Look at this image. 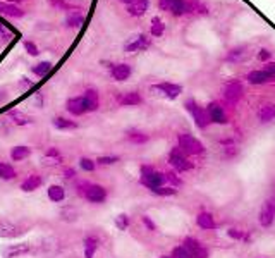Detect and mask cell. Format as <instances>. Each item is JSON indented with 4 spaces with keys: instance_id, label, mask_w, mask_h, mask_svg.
<instances>
[{
    "instance_id": "1",
    "label": "cell",
    "mask_w": 275,
    "mask_h": 258,
    "mask_svg": "<svg viewBox=\"0 0 275 258\" xmlns=\"http://www.w3.org/2000/svg\"><path fill=\"white\" fill-rule=\"evenodd\" d=\"M141 172V177H140V182L143 184L145 187L148 190H153V187H160L167 182V177H165V172H160L156 171L153 166H141L140 169Z\"/></svg>"
},
{
    "instance_id": "2",
    "label": "cell",
    "mask_w": 275,
    "mask_h": 258,
    "mask_svg": "<svg viewBox=\"0 0 275 258\" xmlns=\"http://www.w3.org/2000/svg\"><path fill=\"white\" fill-rule=\"evenodd\" d=\"M177 147L179 150L186 155H201L205 153V145H203L201 142H198L194 136L188 134V133H181L177 134Z\"/></svg>"
},
{
    "instance_id": "3",
    "label": "cell",
    "mask_w": 275,
    "mask_h": 258,
    "mask_svg": "<svg viewBox=\"0 0 275 258\" xmlns=\"http://www.w3.org/2000/svg\"><path fill=\"white\" fill-rule=\"evenodd\" d=\"M158 9L172 14L175 17H181L191 14V2H188V0H158Z\"/></svg>"
},
{
    "instance_id": "4",
    "label": "cell",
    "mask_w": 275,
    "mask_h": 258,
    "mask_svg": "<svg viewBox=\"0 0 275 258\" xmlns=\"http://www.w3.org/2000/svg\"><path fill=\"white\" fill-rule=\"evenodd\" d=\"M184 107H186V110L193 115L194 124H196L198 129H207L208 128V124H210V119H208L207 109H203V107L198 105L194 98H188L186 103H184Z\"/></svg>"
},
{
    "instance_id": "5",
    "label": "cell",
    "mask_w": 275,
    "mask_h": 258,
    "mask_svg": "<svg viewBox=\"0 0 275 258\" xmlns=\"http://www.w3.org/2000/svg\"><path fill=\"white\" fill-rule=\"evenodd\" d=\"M243 93H244V88L239 79H229V81L224 84V100L227 103H231V105L239 103V100L243 98Z\"/></svg>"
},
{
    "instance_id": "6",
    "label": "cell",
    "mask_w": 275,
    "mask_h": 258,
    "mask_svg": "<svg viewBox=\"0 0 275 258\" xmlns=\"http://www.w3.org/2000/svg\"><path fill=\"white\" fill-rule=\"evenodd\" d=\"M83 198L93 205H102V203H105L108 198V191L105 186L89 182L86 191H84V195H83Z\"/></svg>"
},
{
    "instance_id": "7",
    "label": "cell",
    "mask_w": 275,
    "mask_h": 258,
    "mask_svg": "<svg viewBox=\"0 0 275 258\" xmlns=\"http://www.w3.org/2000/svg\"><path fill=\"white\" fill-rule=\"evenodd\" d=\"M151 45V38L145 33H138V35H132L131 38H127L124 43V52L127 54H132V52H145L148 50Z\"/></svg>"
},
{
    "instance_id": "8",
    "label": "cell",
    "mask_w": 275,
    "mask_h": 258,
    "mask_svg": "<svg viewBox=\"0 0 275 258\" xmlns=\"http://www.w3.org/2000/svg\"><path fill=\"white\" fill-rule=\"evenodd\" d=\"M169 163L174 167L175 172H188V171H191V169L194 167L193 162L188 160V157L181 152V150H179V147L170 150V153H169Z\"/></svg>"
},
{
    "instance_id": "9",
    "label": "cell",
    "mask_w": 275,
    "mask_h": 258,
    "mask_svg": "<svg viewBox=\"0 0 275 258\" xmlns=\"http://www.w3.org/2000/svg\"><path fill=\"white\" fill-rule=\"evenodd\" d=\"M35 251V246L31 243H17V245H7L2 248V256L4 258H21L28 256Z\"/></svg>"
},
{
    "instance_id": "10",
    "label": "cell",
    "mask_w": 275,
    "mask_h": 258,
    "mask_svg": "<svg viewBox=\"0 0 275 258\" xmlns=\"http://www.w3.org/2000/svg\"><path fill=\"white\" fill-rule=\"evenodd\" d=\"M25 232L21 229V226L16 222H12L11 219L7 217H0V238L4 239H16L21 234Z\"/></svg>"
},
{
    "instance_id": "11",
    "label": "cell",
    "mask_w": 275,
    "mask_h": 258,
    "mask_svg": "<svg viewBox=\"0 0 275 258\" xmlns=\"http://www.w3.org/2000/svg\"><path fill=\"white\" fill-rule=\"evenodd\" d=\"M151 90L158 91L160 95H164L165 98H169V100H175L179 95L182 93V86L181 84H175V83H158V84H153L151 86Z\"/></svg>"
},
{
    "instance_id": "12",
    "label": "cell",
    "mask_w": 275,
    "mask_h": 258,
    "mask_svg": "<svg viewBox=\"0 0 275 258\" xmlns=\"http://www.w3.org/2000/svg\"><path fill=\"white\" fill-rule=\"evenodd\" d=\"M275 220V200H267L260 210V215H258V222L260 226L268 229L270 226L273 224Z\"/></svg>"
},
{
    "instance_id": "13",
    "label": "cell",
    "mask_w": 275,
    "mask_h": 258,
    "mask_svg": "<svg viewBox=\"0 0 275 258\" xmlns=\"http://www.w3.org/2000/svg\"><path fill=\"white\" fill-rule=\"evenodd\" d=\"M207 114H208L210 123H215V124H227V123H229L224 107H222L219 102H210V103H208V105H207Z\"/></svg>"
},
{
    "instance_id": "14",
    "label": "cell",
    "mask_w": 275,
    "mask_h": 258,
    "mask_svg": "<svg viewBox=\"0 0 275 258\" xmlns=\"http://www.w3.org/2000/svg\"><path fill=\"white\" fill-rule=\"evenodd\" d=\"M108 71H110V78L113 81H127L132 74V67L126 62H119V64H110L108 65Z\"/></svg>"
},
{
    "instance_id": "15",
    "label": "cell",
    "mask_w": 275,
    "mask_h": 258,
    "mask_svg": "<svg viewBox=\"0 0 275 258\" xmlns=\"http://www.w3.org/2000/svg\"><path fill=\"white\" fill-rule=\"evenodd\" d=\"M65 110H67L73 117H81L84 114H88V112H86V105H84L83 95L67 98V102H65Z\"/></svg>"
},
{
    "instance_id": "16",
    "label": "cell",
    "mask_w": 275,
    "mask_h": 258,
    "mask_svg": "<svg viewBox=\"0 0 275 258\" xmlns=\"http://www.w3.org/2000/svg\"><path fill=\"white\" fill-rule=\"evenodd\" d=\"M41 186H43V177L33 172V174L26 176L25 179H22V182L19 184V190H21L22 193H35Z\"/></svg>"
},
{
    "instance_id": "17",
    "label": "cell",
    "mask_w": 275,
    "mask_h": 258,
    "mask_svg": "<svg viewBox=\"0 0 275 258\" xmlns=\"http://www.w3.org/2000/svg\"><path fill=\"white\" fill-rule=\"evenodd\" d=\"M0 14L4 17H9V19H21L25 17V11L17 6V4H11V2H2L0 0Z\"/></svg>"
},
{
    "instance_id": "18",
    "label": "cell",
    "mask_w": 275,
    "mask_h": 258,
    "mask_svg": "<svg viewBox=\"0 0 275 258\" xmlns=\"http://www.w3.org/2000/svg\"><path fill=\"white\" fill-rule=\"evenodd\" d=\"M84 98V105H86V112H97L98 107H100V95H98L97 88L89 86L83 93Z\"/></svg>"
},
{
    "instance_id": "19",
    "label": "cell",
    "mask_w": 275,
    "mask_h": 258,
    "mask_svg": "<svg viewBox=\"0 0 275 258\" xmlns=\"http://www.w3.org/2000/svg\"><path fill=\"white\" fill-rule=\"evenodd\" d=\"M7 117H9V121H11L14 126H17V128H25V126H31L33 123H35V119H33V117H30L28 114H25L22 110H17V109L9 110Z\"/></svg>"
},
{
    "instance_id": "20",
    "label": "cell",
    "mask_w": 275,
    "mask_h": 258,
    "mask_svg": "<svg viewBox=\"0 0 275 258\" xmlns=\"http://www.w3.org/2000/svg\"><path fill=\"white\" fill-rule=\"evenodd\" d=\"M33 153V148L28 147V145H16V147L11 148V160L12 162H25L26 158H30Z\"/></svg>"
},
{
    "instance_id": "21",
    "label": "cell",
    "mask_w": 275,
    "mask_h": 258,
    "mask_svg": "<svg viewBox=\"0 0 275 258\" xmlns=\"http://www.w3.org/2000/svg\"><path fill=\"white\" fill-rule=\"evenodd\" d=\"M148 7H150V0H134L129 6H126V11L132 17H141L146 14Z\"/></svg>"
},
{
    "instance_id": "22",
    "label": "cell",
    "mask_w": 275,
    "mask_h": 258,
    "mask_svg": "<svg viewBox=\"0 0 275 258\" xmlns=\"http://www.w3.org/2000/svg\"><path fill=\"white\" fill-rule=\"evenodd\" d=\"M117 102H119V105L122 107H136L143 103V97L138 91H127V93H122L121 97H117Z\"/></svg>"
},
{
    "instance_id": "23",
    "label": "cell",
    "mask_w": 275,
    "mask_h": 258,
    "mask_svg": "<svg viewBox=\"0 0 275 258\" xmlns=\"http://www.w3.org/2000/svg\"><path fill=\"white\" fill-rule=\"evenodd\" d=\"M52 126L59 131H74L79 128V124L76 123L73 119H67V117H62V115H57L52 119Z\"/></svg>"
},
{
    "instance_id": "24",
    "label": "cell",
    "mask_w": 275,
    "mask_h": 258,
    "mask_svg": "<svg viewBox=\"0 0 275 258\" xmlns=\"http://www.w3.org/2000/svg\"><path fill=\"white\" fill-rule=\"evenodd\" d=\"M98 238L95 234H88L86 238L83 239V248H84V258H95V253L98 250Z\"/></svg>"
},
{
    "instance_id": "25",
    "label": "cell",
    "mask_w": 275,
    "mask_h": 258,
    "mask_svg": "<svg viewBox=\"0 0 275 258\" xmlns=\"http://www.w3.org/2000/svg\"><path fill=\"white\" fill-rule=\"evenodd\" d=\"M47 196L52 203H62L65 200V187L60 184H50L47 187Z\"/></svg>"
},
{
    "instance_id": "26",
    "label": "cell",
    "mask_w": 275,
    "mask_h": 258,
    "mask_svg": "<svg viewBox=\"0 0 275 258\" xmlns=\"http://www.w3.org/2000/svg\"><path fill=\"white\" fill-rule=\"evenodd\" d=\"M126 138L129 139L132 145H145V143L150 142V134H146L145 131L136 129V128L127 129L126 131Z\"/></svg>"
},
{
    "instance_id": "27",
    "label": "cell",
    "mask_w": 275,
    "mask_h": 258,
    "mask_svg": "<svg viewBox=\"0 0 275 258\" xmlns=\"http://www.w3.org/2000/svg\"><path fill=\"white\" fill-rule=\"evenodd\" d=\"M248 57V52H246V46L239 45V46H234L227 52L225 55V60L227 62H232V64H238V62H243V60Z\"/></svg>"
},
{
    "instance_id": "28",
    "label": "cell",
    "mask_w": 275,
    "mask_h": 258,
    "mask_svg": "<svg viewBox=\"0 0 275 258\" xmlns=\"http://www.w3.org/2000/svg\"><path fill=\"white\" fill-rule=\"evenodd\" d=\"M246 81L251 84H265V83H270V78L263 69H255V71H249L246 74Z\"/></svg>"
},
{
    "instance_id": "29",
    "label": "cell",
    "mask_w": 275,
    "mask_h": 258,
    "mask_svg": "<svg viewBox=\"0 0 275 258\" xmlns=\"http://www.w3.org/2000/svg\"><path fill=\"white\" fill-rule=\"evenodd\" d=\"M196 224L200 229H205V231H212V229H215V220H213L212 214L208 212H200L196 215Z\"/></svg>"
},
{
    "instance_id": "30",
    "label": "cell",
    "mask_w": 275,
    "mask_h": 258,
    "mask_svg": "<svg viewBox=\"0 0 275 258\" xmlns=\"http://www.w3.org/2000/svg\"><path fill=\"white\" fill-rule=\"evenodd\" d=\"M17 177V171L11 163L0 160V181H14Z\"/></svg>"
},
{
    "instance_id": "31",
    "label": "cell",
    "mask_w": 275,
    "mask_h": 258,
    "mask_svg": "<svg viewBox=\"0 0 275 258\" xmlns=\"http://www.w3.org/2000/svg\"><path fill=\"white\" fill-rule=\"evenodd\" d=\"M52 67H54V64H52L50 60H41V62L33 65L31 73L35 74V76H38V78H45L47 74L52 71Z\"/></svg>"
},
{
    "instance_id": "32",
    "label": "cell",
    "mask_w": 275,
    "mask_h": 258,
    "mask_svg": "<svg viewBox=\"0 0 275 258\" xmlns=\"http://www.w3.org/2000/svg\"><path fill=\"white\" fill-rule=\"evenodd\" d=\"M258 119L260 123H270V121L275 119V105L272 103H267V105H263L262 109L258 110Z\"/></svg>"
},
{
    "instance_id": "33",
    "label": "cell",
    "mask_w": 275,
    "mask_h": 258,
    "mask_svg": "<svg viewBox=\"0 0 275 258\" xmlns=\"http://www.w3.org/2000/svg\"><path fill=\"white\" fill-rule=\"evenodd\" d=\"M84 22V16L79 11L69 12L67 19H65V26L67 28H81Z\"/></svg>"
},
{
    "instance_id": "34",
    "label": "cell",
    "mask_w": 275,
    "mask_h": 258,
    "mask_svg": "<svg viewBox=\"0 0 275 258\" xmlns=\"http://www.w3.org/2000/svg\"><path fill=\"white\" fill-rule=\"evenodd\" d=\"M164 33H165V22L160 19V17H153V19H151V26H150V35L158 38Z\"/></svg>"
},
{
    "instance_id": "35",
    "label": "cell",
    "mask_w": 275,
    "mask_h": 258,
    "mask_svg": "<svg viewBox=\"0 0 275 258\" xmlns=\"http://www.w3.org/2000/svg\"><path fill=\"white\" fill-rule=\"evenodd\" d=\"M60 215H62V220H65V222H76V220L79 219L78 208H76V206H73V205L64 206V208L60 210Z\"/></svg>"
},
{
    "instance_id": "36",
    "label": "cell",
    "mask_w": 275,
    "mask_h": 258,
    "mask_svg": "<svg viewBox=\"0 0 275 258\" xmlns=\"http://www.w3.org/2000/svg\"><path fill=\"white\" fill-rule=\"evenodd\" d=\"M45 157L52 160L54 163H62L64 162V157H62V152H60V148L57 147H49L45 150Z\"/></svg>"
},
{
    "instance_id": "37",
    "label": "cell",
    "mask_w": 275,
    "mask_h": 258,
    "mask_svg": "<svg viewBox=\"0 0 275 258\" xmlns=\"http://www.w3.org/2000/svg\"><path fill=\"white\" fill-rule=\"evenodd\" d=\"M50 6L57 9V11H69V12H74V11H79V7L73 6L69 4L67 0H50Z\"/></svg>"
},
{
    "instance_id": "38",
    "label": "cell",
    "mask_w": 275,
    "mask_h": 258,
    "mask_svg": "<svg viewBox=\"0 0 275 258\" xmlns=\"http://www.w3.org/2000/svg\"><path fill=\"white\" fill-rule=\"evenodd\" d=\"M121 160L119 155H102V157L95 158V162H97V166L100 167H107V166H113V163H117Z\"/></svg>"
},
{
    "instance_id": "39",
    "label": "cell",
    "mask_w": 275,
    "mask_h": 258,
    "mask_svg": "<svg viewBox=\"0 0 275 258\" xmlns=\"http://www.w3.org/2000/svg\"><path fill=\"white\" fill-rule=\"evenodd\" d=\"M151 193L156 195V196H174L177 195V187L174 186H160V187H153V190H150Z\"/></svg>"
},
{
    "instance_id": "40",
    "label": "cell",
    "mask_w": 275,
    "mask_h": 258,
    "mask_svg": "<svg viewBox=\"0 0 275 258\" xmlns=\"http://www.w3.org/2000/svg\"><path fill=\"white\" fill-rule=\"evenodd\" d=\"M97 162L93 160V158L89 157H81L79 158V169L84 172H95V169H97Z\"/></svg>"
},
{
    "instance_id": "41",
    "label": "cell",
    "mask_w": 275,
    "mask_h": 258,
    "mask_svg": "<svg viewBox=\"0 0 275 258\" xmlns=\"http://www.w3.org/2000/svg\"><path fill=\"white\" fill-rule=\"evenodd\" d=\"M131 226V217L127 214H119L116 217V227L119 231H127V227Z\"/></svg>"
},
{
    "instance_id": "42",
    "label": "cell",
    "mask_w": 275,
    "mask_h": 258,
    "mask_svg": "<svg viewBox=\"0 0 275 258\" xmlns=\"http://www.w3.org/2000/svg\"><path fill=\"white\" fill-rule=\"evenodd\" d=\"M182 246L186 248V250H188V251H189V253H191V255H193V253L196 251L198 248L201 246V243L198 241L196 238H184V241H182Z\"/></svg>"
},
{
    "instance_id": "43",
    "label": "cell",
    "mask_w": 275,
    "mask_h": 258,
    "mask_svg": "<svg viewBox=\"0 0 275 258\" xmlns=\"http://www.w3.org/2000/svg\"><path fill=\"white\" fill-rule=\"evenodd\" d=\"M227 236H231L232 239H236V241H249V238L246 236V232L239 231V229H229V231H227Z\"/></svg>"
},
{
    "instance_id": "44",
    "label": "cell",
    "mask_w": 275,
    "mask_h": 258,
    "mask_svg": "<svg viewBox=\"0 0 275 258\" xmlns=\"http://www.w3.org/2000/svg\"><path fill=\"white\" fill-rule=\"evenodd\" d=\"M25 50L28 55H31V57H36V55H40V49H38V45L35 43V41L31 40H26L25 41Z\"/></svg>"
},
{
    "instance_id": "45",
    "label": "cell",
    "mask_w": 275,
    "mask_h": 258,
    "mask_svg": "<svg viewBox=\"0 0 275 258\" xmlns=\"http://www.w3.org/2000/svg\"><path fill=\"white\" fill-rule=\"evenodd\" d=\"M12 38H14V33L9 30L6 25H2V22H0V41H4V43H6V41H11Z\"/></svg>"
},
{
    "instance_id": "46",
    "label": "cell",
    "mask_w": 275,
    "mask_h": 258,
    "mask_svg": "<svg viewBox=\"0 0 275 258\" xmlns=\"http://www.w3.org/2000/svg\"><path fill=\"white\" fill-rule=\"evenodd\" d=\"M170 256H172V258H193V255L184 246H175Z\"/></svg>"
},
{
    "instance_id": "47",
    "label": "cell",
    "mask_w": 275,
    "mask_h": 258,
    "mask_svg": "<svg viewBox=\"0 0 275 258\" xmlns=\"http://www.w3.org/2000/svg\"><path fill=\"white\" fill-rule=\"evenodd\" d=\"M141 222H143V226L148 229L150 232H155L156 231V224L153 222V220H151V217H148V215H143V217H141Z\"/></svg>"
},
{
    "instance_id": "48",
    "label": "cell",
    "mask_w": 275,
    "mask_h": 258,
    "mask_svg": "<svg viewBox=\"0 0 275 258\" xmlns=\"http://www.w3.org/2000/svg\"><path fill=\"white\" fill-rule=\"evenodd\" d=\"M263 71L268 74V78H270V81H275V62H267L263 65Z\"/></svg>"
},
{
    "instance_id": "49",
    "label": "cell",
    "mask_w": 275,
    "mask_h": 258,
    "mask_svg": "<svg viewBox=\"0 0 275 258\" xmlns=\"http://www.w3.org/2000/svg\"><path fill=\"white\" fill-rule=\"evenodd\" d=\"M165 177H167V181H169V182H172V184H174V187H177V186H181V184H182V181L179 179V177H177V174H175L174 171H170V172H165Z\"/></svg>"
},
{
    "instance_id": "50",
    "label": "cell",
    "mask_w": 275,
    "mask_h": 258,
    "mask_svg": "<svg viewBox=\"0 0 275 258\" xmlns=\"http://www.w3.org/2000/svg\"><path fill=\"white\" fill-rule=\"evenodd\" d=\"M64 179H67V181H73L76 179V176H78V171H76L74 167H64Z\"/></svg>"
},
{
    "instance_id": "51",
    "label": "cell",
    "mask_w": 275,
    "mask_h": 258,
    "mask_svg": "<svg viewBox=\"0 0 275 258\" xmlns=\"http://www.w3.org/2000/svg\"><path fill=\"white\" fill-rule=\"evenodd\" d=\"M258 59L262 60V62H270V59H272V52L267 50V49H262L258 52Z\"/></svg>"
},
{
    "instance_id": "52",
    "label": "cell",
    "mask_w": 275,
    "mask_h": 258,
    "mask_svg": "<svg viewBox=\"0 0 275 258\" xmlns=\"http://www.w3.org/2000/svg\"><path fill=\"white\" fill-rule=\"evenodd\" d=\"M208 256H210V253H208V250L205 246H200L196 251L193 253V258H208Z\"/></svg>"
},
{
    "instance_id": "53",
    "label": "cell",
    "mask_w": 275,
    "mask_h": 258,
    "mask_svg": "<svg viewBox=\"0 0 275 258\" xmlns=\"http://www.w3.org/2000/svg\"><path fill=\"white\" fill-rule=\"evenodd\" d=\"M35 103H36L38 109H41V107H43V93H36Z\"/></svg>"
},
{
    "instance_id": "54",
    "label": "cell",
    "mask_w": 275,
    "mask_h": 258,
    "mask_svg": "<svg viewBox=\"0 0 275 258\" xmlns=\"http://www.w3.org/2000/svg\"><path fill=\"white\" fill-rule=\"evenodd\" d=\"M19 84H21L22 88H31L33 86V81H31V79H28V78H21Z\"/></svg>"
},
{
    "instance_id": "55",
    "label": "cell",
    "mask_w": 275,
    "mask_h": 258,
    "mask_svg": "<svg viewBox=\"0 0 275 258\" xmlns=\"http://www.w3.org/2000/svg\"><path fill=\"white\" fill-rule=\"evenodd\" d=\"M6 102V91H0V103Z\"/></svg>"
},
{
    "instance_id": "56",
    "label": "cell",
    "mask_w": 275,
    "mask_h": 258,
    "mask_svg": "<svg viewBox=\"0 0 275 258\" xmlns=\"http://www.w3.org/2000/svg\"><path fill=\"white\" fill-rule=\"evenodd\" d=\"M119 2H122V4H126V6H129L131 2H134V0H119Z\"/></svg>"
},
{
    "instance_id": "57",
    "label": "cell",
    "mask_w": 275,
    "mask_h": 258,
    "mask_svg": "<svg viewBox=\"0 0 275 258\" xmlns=\"http://www.w3.org/2000/svg\"><path fill=\"white\" fill-rule=\"evenodd\" d=\"M7 2H11V4H21V2H25V0H7Z\"/></svg>"
},
{
    "instance_id": "58",
    "label": "cell",
    "mask_w": 275,
    "mask_h": 258,
    "mask_svg": "<svg viewBox=\"0 0 275 258\" xmlns=\"http://www.w3.org/2000/svg\"><path fill=\"white\" fill-rule=\"evenodd\" d=\"M160 258H172V256H167V255H164V256H160Z\"/></svg>"
}]
</instances>
